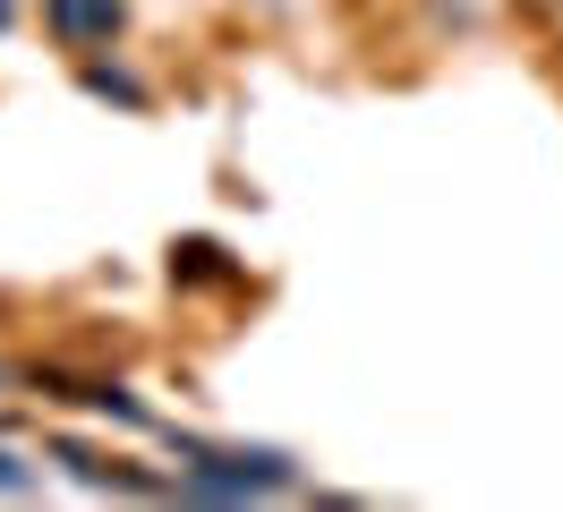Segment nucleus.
Wrapping results in <instances>:
<instances>
[{
  "label": "nucleus",
  "mask_w": 563,
  "mask_h": 512,
  "mask_svg": "<svg viewBox=\"0 0 563 512\" xmlns=\"http://www.w3.org/2000/svg\"><path fill=\"white\" fill-rule=\"evenodd\" d=\"M188 453V495H274L290 487V453H265V444H206V436H179Z\"/></svg>",
  "instance_id": "nucleus-1"
},
{
  "label": "nucleus",
  "mask_w": 563,
  "mask_h": 512,
  "mask_svg": "<svg viewBox=\"0 0 563 512\" xmlns=\"http://www.w3.org/2000/svg\"><path fill=\"white\" fill-rule=\"evenodd\" d=\"M43 34L77 61H95L129 34V0H43Z\"/></svg>",
  "instance_id": "nucleus-2"
},
{
  "label": "nucleus",
  "mask_w": 563,
  "mask_h": 512,
  "mask_svg": "<svg viewBox=\"0 0 563 512\" xmlns=\"http://www.w3.org/2000/svg\"><path fill=\"white\" fill-rule=\"evenodd\" d=\"M0 487H9V495H35V487H43V470H26L18 453H0Z\"/></svg>",
  "instance_id": "nucleus-3"
},
{
  "label": "nucleus",
  "mask_w": 563,
  "mask_h": 512,
  "mask_svg": "<svg viewBox=\"0 0 563 512\" xmlns=\"http://www.w3.org/2000/svg\"><path fill=\"white\" fill-rule=\"evenodd\" d=\"M9 18H18V0H0V26H9Z\"/></svg>",
  "instance_id": "nucleus-4"
}]
</instances>
